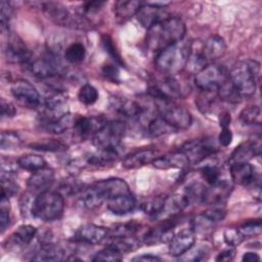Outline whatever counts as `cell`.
Wrapping results in <instances>:
<instances>
[{"label": "cell", "mask_w": 262, "mask_h": 262, "mask_svg": "<svg viewBox=\"0 0 262 262\" xmlns=\"http://www.w3.org/2000/svg\"><path fill=\"white\" fill-rule=\"evenodd\" d=\"M133 261H161L162 259L159 256L152 254H142L140 256H136L132 259Z\"/></svg>", "instance_id": "cell-59"}, {"label": "cell", "mask_w": 262, "mask_h": 262, "mask_svg": "<svg viewBox=\"0 0 262 262\" xmlns=\"http://www.w3.org/2000/svg\"><path fill=\"white\" fill-rule=\"evenodd\" d=\"M185 155L189 164H198L217 152V146L208 139H193L186 141L179 148Z\"/></svg>", "instance_id": "cell-11"}, {"label": "cell", "mask_w": 262, "mask_h": 262, "mask_svg": "<svg viewBox=\"0 0 262 262\" xmlns=\"http://www.w3.org/2000/svg\"><path fill=\"white\" fill-rule=\"evenodd\" d=\"M78 99L85 105H91L98 99V91L91 84H84L78 91Z\"/></svg>", "instance_id": "cell-41"}, {"label": "cell", "mask_w": 262, "mask_h": 262, "mask_svg": "<svg viewBox=\"0 0 262 262\" xmlns=\"http://www.w3.org/2000/svg\"><path fill=\"white\" fill-rule=\"evenodd\" d=\"M147 134L154 137H158L164 134H167L171 131H173L174 129L169 126L158 114H156L146 124V126L144 127Z\"/></svg>", "instance_id": "cell-33"}, {"label": "cell", "mask_w": 262, "mask_h": 262, "mask_svg": "<svg viewBox=\"0 0 262 262\" xmlns=\"http://www.w3.org/2000/svg\"><path fill=\"white\" fill-rule=\"evenodd\" d=\"M12 6L7 1L1 2V12H0V23H1V29L4 32L5 30H8V24L12 16Z\"/></svg>", "instance_id": "cell-51"}, {"label": "cell", "mask_w": 262, "mask_h": 262, "mask_svg": "<svg viewBox=\"0 0 262 262\" xmlns=\"http://www.w3.org/2000/svg\"><path fill=\"white\" fill-rule=\"evenodd\" d=\"M119 159V149H98L97 154L91 155L86 159L84 167L102 168L114 165Z\"/></svg>", "instance_id": "cell-26"}, {"label": "cell", "mask_w": 262, "mask_h": 262, "mask_svg": "<svg viewBox=\"0 0 262 262\" xmlns=\"http://www.w3.org/2000/svg\"><path fill=\"white\" fill-rule=\"evenodd\" d=\"M237 229L245 238L258 235L261 233V220H249L237 227Z\"/></svg>", "instance_id": "cell-44"}, {"label": "cell", "mask_w": 262, "mask_h": 262, "mask_svg": "<svg viewBox=\"0 0 262 262\" xmlns=\"http://www.w3.org/2000/svg\"><path fill=\"white\" fill-rule=\"evenodd\" d=\"M229 168L231 179L234 183L260 189V176L256 168L249 164V162L233 164Z\"/></svg>", "instance_id": "cell-12"}, {"label": "cell", "mask_w": 262, "mask_h": 262, "mask_svg": "<svg viewBox=\"0 0 262 262\" xmlns=\"http://www.w3.org/2000/svg\"><path fill=\"white\" fill-rule=\"evenodd\" d=\"M16 115L15 106L4 99H1V117L2 118H12Z\"/></svg>", "instance_id": "cell-54"}, {"label": "cell", "mask_w": 262, "mask_h": 262, "mask_svg": "<svg viewBox=\"0 0 262 262\" xmlns=\"http://www.w3.org/2000/svg\"><path fill=\"white\" fill-rule=\"evenodd\" d=\"M23 140L16 132L3 131L0 138V147L2 150H13L20 147Z\"/></svg>", "instance_id": "cell-37"}, {"label": "cell", "mask_w": 262, "mask_h": 262, "mask_svg": "<svg viewBox=\"0 0 262 262\" xmlns=\"http://www.w3.org/2000/svg\"><path fill=\"white\" fill-rule=\"evenodd\" d=\"M195 242V232L192 228H184L173 234L169 241V253L173 257H180L184 255Z\"/></svg>", "instance_id": "cell-17"}, {"label": "cell", "mask_w": 262, "mask_h": 262, "mask_svg": "<svg viewBox=\"0 0 262 262\" xmlns=\"http://www.w3.org/2000/svg\"><path fill=\"white\" fill-rule=\"evenodd\" d=\"M156 168L158 169H170V168H184L187 165H189V162L185 155L181 152L180 150L176 152H172L170 155L165 156H159L152 163Z\"/></svg>", "instance_id": "cell-27"}, {"label": "cell", "mask_w": 262, "mask_h": 262, "mask_svg": "<svg viewBox=\"0 0 262 262\" xmlns=\"http://www.w3.org/2000/svg\"><path fill=\"white\" fill-rule=\"evenodd\" d=\"M239 120L245 125H261V110L258 105L245 107L239 114Z\"/></svg>", "instance_id": "cell-38"}, {"label": "cell", "mask_w": 262, "mask_h": 262, "mask_svg": "<svg viewBox=\"0 0 262 262\" xmlns=\"http://www.w3.org/2000/svg\"><path fill=\"white\" fill-rule=\"evenodd\" d=\"M147 92L155 100L174 101L185 95L184 86L175 77H165L164 80L149 86Z\"/></svg>", "instance_id": "cell-8"}, {"label": "cell", "mask_w": 262, "mask_h": 262, "mask_svg": "<svg viewBox=\"0 0 262 262\" xmlns=\"http://www.w3.org/2000/svg\"><path fill=\"white\" fill-rule=\"evenodd\" d=\"M224 241L225 243L230 246V247H236L239 244H242V242L245 239V237L241 234V232L238 231L237 228H227L225 229L224 233Z\"/></svg>", "instance_id": "cell-50"}, {"label": "cell", "mask_w": 262, "mask_h": 262, "mask_svg": "<svg viewBox=\"0 0 262 262\" xmlns=\"http://www.w3.org/2000/svg\"><path fill=\"white\" fill-rule=\"evenodd\" d=\"M12 96L16 101L28 108H38L41 105L42 97L35 86L27 80L19 79L12 83L10 88Z\"/></svg>", "instance_id": "cell-10"}, {"label": "cell", "mask_w": 262, "mask_h": 262, "mask_svg": "<svg viewBox=\"0 0 262 262\" xmlns=\"http://www.w3.org/2000/svg\"><path fill=\"white\" fill-rule=\"evenodd\" d=\"M243 261H246V262H254V261H259L260 260V256L254 252H248V253H245L243 258H242Z\"/></svg>", "instance_id": "cell-60"}, {"label": "cell", "mask_w": 262, "mask_h": 262, "mask_svg": "<svg viewBox=\"0 0 262 262\" xmlns=\"http://www.w3.org/2000/svg\"><path fill=\"white\" fill-rule=\"evenodd\" d=\"M202 214L213 223H217L224 219L226 215V211L222 207V205H213L211 208L202 212Z\"/></svg>", "instance_id": "cell-47"}, {"label": "cell", "mask_w": 262, "mask_h": 262, "mask_svg": "<svg viewBox=\"0 0 262 262\" xmlns=\"http://www.w3.org/2000/svg\"><path fill=\"white\" fill-rule=\"evenodd\" d=\"M166 15L167 14L165 13L164 8L157 7L147 2L140 7L138 12L136 13V18L143 28L149 29L156 23L168 17Z\"/></svg>", "instance_id": "cell-22"}, {"label": "cell", "mask_w": 262, "mask_h": 262, "mask_svg": "<svg viewBox=\"0 0 262 262\" xmlns=\"http://www.w3.org/2000/svg\"><path fill=\"white\" fill-rule=\"evenodd\" d=\"M177 222L175 217L164 219L155 227L149 228L143 235V242L146 245H154L158 243L169 242L173 236L172 229L176 226Z\"/></svg>", "instance_id": "cell-15"}, {"label": "cell", "mask_w": 262, "mask_h": 262, "mask_svg": "<svg viewBox=\"0 0 262 262\" xmlns=\"http://www.w3.org/2000/svg\"><path fill=\"white\" fill-rule=\"evenodd\" d=\"M4 54L6 60L10 63H28L32 57V52L28 46L14 35L9 36L4 48Z\"/></svg>", "instance_id": "cell-13"}, {"label": "cell", "mask_w": 262, "mask_h": 262, "mask_svg": "<svg viewBox=\"0 0 262 262\" xmlns=\"http://www.w3.org/2000/svg\"><path fill=\"white\" fill-rule=\"evenodd\" d=\"M164 200H165V196H155L142 203L141 209L145 214L155 218H159L163 209Z\"/></svg>", "instance_id": "cell-40"}, {"label": "cell", "mask_w": 262, "mask_h": 262, "mask_svg": "<svg viewBox=\"0 0 262 262\" xmlns=\"http://www.w3.org/2000/svg\"><path fill=\"white\" fill-rule=\"evenodd\" d=\"M28 63L31 73L39 79H49L58 73V62L51 54H45Z\"/></svg>", "instance_id": "cell-16"}, {"label": "cell", "mask_w": 262, "mask_h": 262, "mask_svg": "<svg viewBox=\"0 0 262 262\" xmlns=\"http://www.w3.org/2000/svg\"><path fill=\"white\" fill-rule=\"evenodd\" d=\"M188 205L189 203L184 194L176 193L169 196H165L160 217H164V219L175 217V215L181 213Z\"/></svg>", "instance_id": "cell-25"}, {"label": "cell", "mask_w": 262, "mask_h": 262, "mask_svg": "<svg viewBox=\"0 0 262 262\" xmlns=\"http://www.w3.org/2000/svg\"><path fill=\"white\" fill-rule=\"evenodd\" d=\"M18 190V185L13 181V179H3L1 180V200H9Z\"/></svg>", "instance_id": "cell-49"}, {"label": "cell", "mask_w": 262, "mask_h": 262, "mask_svg": "<svg viewBox=\"0 0 262 262\" xmlns=\"http://www.w3.org/2000/svg\"><path fill=\"white\" fill-rule=\"evenodd\" d=\"M64 250L58 246L51 244L42 245L41 249L33 257L35 261H61L66 260Z\"/></svg>", "instance_id": "cell-31"}, {"label": "cell", "mask_w": 262, "mask_h": 262, "mask_svg": "<svg viewBox=\"0 0 262 262\" xmlns=\"http://www.w3.org/2000/svg\"><path fill=\"white\" fill-rule=\"evenodd\" d=\"M191 48L190 41L181 40L163 49L156 57V69L165 77H175L186 68Z\"/></svg>", "instance_id": "cell-2"}, {"label": "cell", "mask_w": 262, "mask_h": 262, "mask_svg": "<svg viewBox=\"0 0 262 262\" xmlns=\"http://www.w3.org/2000/svg\"><path fill=\"white\" fill-rule=\"evenodd\" d=\"M107 210L115 215L122 216L126 215L134 210L136 207V200L131 194V192L116 196L107 201Z\"/></svg>", "instance_id": "cell-24"}, {"label": "cell", "mask_w": 262, "mask_h": 262, "mask_svg": "<svg viewBox=\"0 0 262 262\" xmlns=\"http://www.w3.org/2000/svg\"><path fill=\"white\" fill-rule=\"evenodd\" d=\"M218 120H219V125L220 127L223 128H229L230 122H231V116L229 113L227 112H221L218 116Z\"/></svg>", "instance_id": "cell-58"}, {"label": "cell", "mask_w": 262, "mask_h": 262, "mask_svg": "<svg viewBox=\"0 0 262 262\" xmlns=\"http://www.w3.org/2000/svg\"><path fill=\"white\" fill-rule=\"evenodd\" d=\"M29 146L33 149L42 150V151H61L67 149V145L64 143H62L59 140H53V139H46L42 141L33 142Z\"/></svg>", "instance_id": "cell-42"}, {"label": "cell", "mask_w": 262, "mask_h": 262, "mask_svg": "<svg viewBox=\"0 0 262 262\" xmlns=\"http://www.w3.org/2000/svg\"><path fill=\"white\" fill-rule=\"evenodd\" d=\"M17 162H12L8 159H2L1 162V180L3 179H13L17 171Z\"/></svg>", "instance_id": "cell-48"}, {"label": "cell", "mask_w": 262, "mask_h": 262, "mask_svg": "<svg viewBox=\"0 0 262 262\" xmlns=\"http://www.w3.org/2000/svg\"><path fill=\"white\" fill-rule=\"evenodd\" d=\"M144 4L142 1L138 0H126V1H117L114 4V13L116 17L126 20L133 15H136L140 7Z\"/></svg>", "instance_id": "cell-28"}, {"label": "cell", "mask_w": 262, "mask_h": 262, "mask_svg": "<svg viewBox=\"0 0 262 262\" xmlns=\"http://www.w3.org/2000/svg\"><path fill=\"white\" fill-rule=\"evenodd\" d=\"M84 189L83 183L79 182L78 180H70V181H64L59 185L58 192L63 196L66 195H73L81 192Z\"/></svg>", "instance_id": "cell-45"}, {"label": "cell", "mask_w": 262, "mask_h": 262, "mask_svg": "<svg viewBox=\"0 0 262 262\" xmlns=\"http://www.w3.org/2000/svg\"><path fill=\"white\" fill-rule=\"evenodd\" d=\"M96 196L103 203L116 196L130 192L129 185L121 178H107L96 181L89 186Z\"/></svg>", "instance_id": "cell-9"}, {"label": "cell", "mask_w": 262, "mask_h": 262, "mask_svg": "<svg viewBox=\"0 0 262 262\" xmlns=\"http://www.w3.org/2000/svg\"><path fill=\"white\" fill-rule=\"evenodd\" d=\"M86 54L85 46L80 42H74L69 45L64 51V58L71 63H80L84 60Z\"/></svg>", "instance_id": "cell-35"}, {"label": "cell", "mask_w": 262, "mask_h": 262, "mask_svg": "<svg viewBox=\"0 0 262 262\" xmlns=\"http://www.w3.org/2000/svg\"><path fill=\"white\" fill-rule=\"evenodd\" d=\"M37 234V228L31 224H24L18 226V228L12 233L9 238V243L15 247H26L28 246L35 235Z\"/></svg>", "instance_id": "cell-29"}, {"label": "cell", "mask_w": 262, "mask_h": 262, "mask_svg": "<svg viewBox=\"0 0 262 262\" xmlns=\"http://www.w3.org/2000/svg\"><path fill=\"white\" fill-rule=\"evenodd\" d=\"M234 255H235V250L233 249V247H230L220 252L216 257V261H231L234 258Z\"/></svg>", "instance_id": "cell-57"}, {"label": "cell", "mask_w": 262, "mask_h": 262, "mask_svg": "<svg viewBox=\"0 0 262 262\" xmlns=\"http://www.w3.org/2000/svg\"><path fill=\"white\" fill-rule=\"evenodd\" d=\"M108 231L110 229L104 226L87 223L76 230L74 241L85 245H97L108 236Z\"/></svg>", "instance_id": "cell-14"}, {"label": "cell", "mask_w": 262, "mask_h": 262, "mask_svg": "<svg viewBox=\"0 0 262 262\" xmlns=\"http://www.w3.org/2000/svg\"><path fill=\"white\" fill-rule=\"evenodd\" d=\"M203 179L207 182L208 185H214L218 183L221 178V172L219 168L215 165H205L200 170Z\"/></svg>", "instance_id": "cell-43"}, {"label": "cell", "mask_w": 262, "mask_h": 262, "mask_svg": "<svg viewBox=\"0 0 262 262\" xmlns=\"http://www.w3.org/2000/svg\"><path fill=\"white\" fill-rule=\"evenodd\" d=\"M186 33L184 21L180 17L168 16L147 29L145 43L149 50L160 52L183 40Z\"/></svg>", "instance_id": "cell-1"}, {"label": "cell", "mask_w": 262, "mask_h": 262, "mask_svg": "<svg viewBox=\"0 0 262 262\" xmlns=\"http://www.w3.org/2000/svg\"><path fill=\"white\" fill-rule=\"evenodd\" d=\"M123 259V253L111 243L103 249L98 251L93 257L92 261H121Z\"/></svg>", "instance_id": "cell-34"}, {"label": "cell", "mask_w": 262, "mask_h": 262, "mask_svg": "<svg viewBox=\"0 0 262 262\" xmlns=\"http://www.w3.org/2000/svg\"><path fill=\"white\" fill-rule=\"evenodd\" d=\"M158 115L174 130H185L190 127L192 118L183 106L171 100H156Z\"/></svg>", "instance_id": "cell-5"}, {"label": "cell", "mask_w": 262, "mask_h": 262, "mask_svg": "<svg viewBox=\"0 0 262 262\" xmlns=\"http://www.w3.org/2000/svg\"><path fill=\"white\" fill-rule=\"evenodd\" d=\"M101 74L105 79L112 81L113 83H117L120 80L119 79V76H120L119 69L117 68L116 64H113V63L104 64L101 69Z\"/></svg>", "instance_id": "cell-53"}, {"label": "cell", "mask_w": 262, "mask_h": 262, "mask_svg": "<svg viewBox=\"0 0 262 262\" xmlns=\"http://www.w3.org/2000/svg\"><path fill=\"white\" fill-rule=\"evenodd\" d=\"M139 225L135 222H127L123 224L116 225L114 229H110L108 235L111 238L113 237H130L134 236L135 232L138 230Z\"/></svg>", "instance_id": "cell-39"}, {"label": "cell", "mask_w": 262, "mask_h": 262, "mask_svg": "<svg viewBox=\"0 0 262 262\" xmlns=\"http://www.w3.org/2000/svg\"><path fill=\"white\" fill-rule=\"evenodd\" d=\"M217 95L219 96L220 99H222L228 103H237L242 100L241 95L237 93L235 88L232 86L229 79L218 88Z\"/></svg>", "instance_id": "cell-36"}, {"label": "cell", "mask_w": 262, "mask_h": 262, "mask_svg": "<svg viewBox=\"0 0 262 262\" xmlns=\"http://www.w3.org/2000/svg\"><path fill=\"white\" fill-rule=\"evenodd\" d=\"M260 77V63L254 59L241 60L228 73V79L242 98L255 94Z\"/></svg>", "instance_id": "cell-3"}, {"label": "cell", "mask_w": 262, "mask_h": 262, "mask_svg": "<svg viewBox=\"0 0 262 262\" xmlns=\"http://www.w3.org/2000/svg\"><path fill=\"white\" fill-rule=\"evenodd\" d=\"M125 131L126 126L124 122L107 121L92 137L93 144L97 149H119Z\"/></svg>", "instance_id": "cell-6"}, {"label": "cell", "mask_w": 262, "mask_h": 262, "mask_svg": "<svg viewBox=\"0 0 262 262\" xmlns=\"http://www.w3.org/2000/svg\"><path fill=\"white\" fill-rule=\"evenodd\" d=\"M10 217H9V212L8 208L4 206V204H1V209H0V229L1 232H4L7 226L9 225Z\"/></svg>", "instance_id": "cell-55"}, {"label": "cell", "mask_w": 262, "mask_h": 262, "mask_svg": "<svg viewBox=\"0 0 262 262\" xmlns=\"http://www.w3.org/2000/svg\"><path fill=\"white\" fill-rule=\"evenodd\" d=\"M75 118L71 114H66L62 117L51 120V121H45V122H40L41 127L46 130L49 133H54V134H60L64 132L66 130L72 128L75 123Z\"/></svg>", "instance_id": "cell-30"}, {"label": "cell", "mask_w": 262, "mask_h": 262, "mask_svg": "<svg viewBox=\"0 0 262 262\" xmlns=\"http://www.w3.org/2000/svg\"><path fill=\"white\" fill-rule=\"evenodd\" d=\"M261 152V143L259 139H250L242 142L231 152L228 159V165L248 163L250 160L259 156Z\"/></svg>", "instance_id": "cell-18"}, {"label": "cell", "mask_w": 262, "mask_h": 262, "mask_svg": "<svg viewBox=\"0 0 262 262\" xmlns=\"http://www.w3.org/2000/svg\"><path fill=\"white\" fill-rule=\"evenodd\" d=\"M232 141V132L229 128H223L218 136V142L223 146H228Z\"/></svg>", "instance_id": "cell-56"}, {"label": "cell", "mask_w": 262, "mask_h": 262, "mask_svg": "<svg viewBox=\"0 0 262 262\" xmlns=\"http://www.w3.org/2000/svg\"><path fill=\"white\" fill-rule=\"evenodd\" d=\"M63 209V196L58 191L48 189L35 196L32 207V216L42 221H54L62 216Z\"/></svg>", "instance_id": "cell-4"}, {"label": "cell", "mask_w": 262, "mask_h": 262, "mask_svg": "<svg viewBox=\"0 0 262 262\" xmlns=\"http://www.w3.org/2000/svg\"><path fill=\"white\" fill-rule=\"evenodd\" d=\"M101 43H102V46L104 48V50L110 54V56L114 59L115 63L117 64H120L122 66L123 64V61L121 59V56H120V53L118 52L114 42H113V39L107 36V35H103L101 37Z\"/></svg>", "instance_id": "cell-46"}, {"label": "cell", "mask_w": 262, "mask_h": 262, "mask_svg": "<svg viewBox=\"0 0 262 262\" xmlns=\"http://www.w3.org/2000/svg\"><path fill=\"white\" fill-rule=\"evenodd\" d=\"M104 4H105V2H103V1H88V2H85L82 4L79 12L86 17L88 15L97 13L102 8V6Z\"/></svg>", "instance_id": "cell-52"}, {"label": "cell", "mask_w": 262, "mask_h": 262, "mask_svg": "<svg viewBox=\"0 0 262 262\" xmlns=\"http://www.w3.org/2000/svg\"><path fill=\"white\" fill-rule=\"evenodd\" d=\"M107 120L103 116H91V117H78L74 123V130L81 138H87L94 136V134L100 130Z\"/></svg>", "instance_id": "cell-19"}, {"label": "cell", "mask_w": 262, "mask_h": 262, "mask_svg": "<svg viewBox=\"0 0 262 262\" xmlns=\"http://www.w3.org/2000/svg\"><path fill=\"white\" fill-rule=\"evenodd\" d=\"M228 80V73L220 66L207 64L195 74L194 84L201 91L217 92L218 88Z\"/></svg>", "instance_id": "cell-7"}, {"label": "cell", "mask_w": 262, "mask_h": 262, "mask_svg": "<svg viewBox=\"0 0 262 262\" xmlns=\"http://www.w3.org/2000/svg\"><path fill=\"white\" fill-rule=\"evenodd\" d=\"M16 162L19 168L32 173L46 167V161L39 155H24L19 157Z\"/></svg>", "instance_id": "cell-32"}, {"label": "cell", "mask_w": 262, "mask_h": 262, "mask_svg": "<svg viewBox=\"0 0 262 262\" xmlns=\"http://www.w3.org/2000/svg\"><path fill=\"white\" fill-rule=\"evenodd\" d=\"M54 181V172L50 168H43L32 173L28 178L27 187L31 192L38 194L42 191L48 190Z\"/></svg>", "instance_id": "cell-20"}, {"label": "cell", "mask_w": 262, "mask_h": 262, "mask_svg": "<svg viewBox=\"0 0 262 262\" xmlns=\"http://www.w3.org/2000/svg\"><path fill=\"white\" fill-rule=\"evenodd\" d=\"M158 157V151L154 148H140L127 155L122 162V166L125 169L141 168L147 164H151Z\"/></svg>", "instance_id": "cell-21"}, {"label": "cell", "mask_w": 262, "mask_h": 262, "mask_svg": "<svg viewBox=\"0 0 262 262\" xmlns=\"http://www.w3.org/2000/svg\"><path fill=\"white\" fill-rule=\"evenodd\" d=\"M226 51L225 40L218 35L210 36L204 43L202 53L207 60H215L224 55Z\"/></svg>", "instance_id": "cell-23"}]
</instances>
